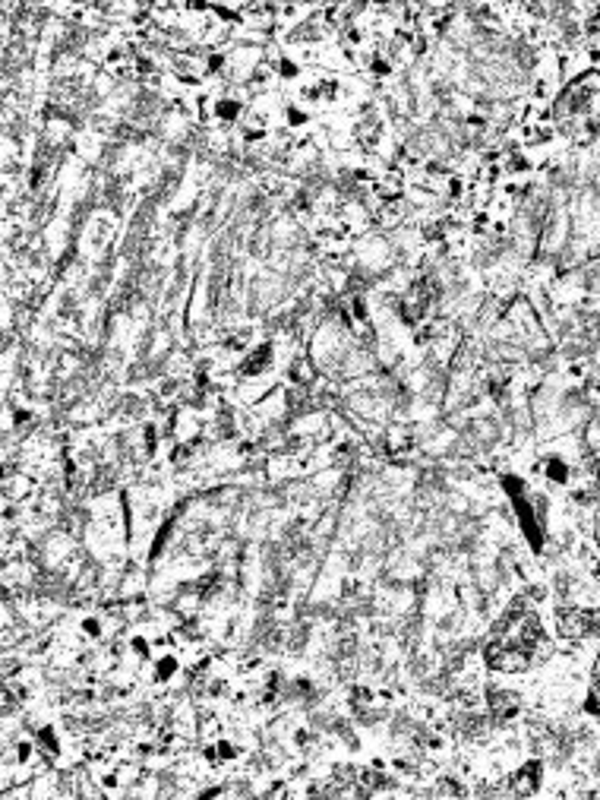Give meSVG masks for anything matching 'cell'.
I'll return each instance as SVG.
<instances>
[{
	"label": "cell",
	"mask_w": 600,
	"mask_h": 800,
	"mask_svg": "<svg viewBox=\"0 0 600 800\" xmlns=\"http://www.w3.org/2000/svg\"><path fill=\"white\" fill-rule=\"evenodd\" d=\"M269 364H272V345H262V348H256V351H253V355L244 361V374H246V376H256V374H262Z\"/></svg>",
	"instance_id": "cell-1"
}]
</instances>
